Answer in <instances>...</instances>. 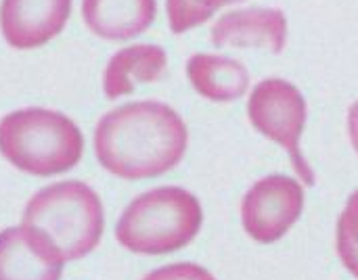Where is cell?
Returning a JSON list of instances; mask_svg holds the SVG:
<instances>
[{
    "mask_svg": "<svg viewBox=\"0 0 358 280\" xmlns=\"http://www.w3.org/2000/svg\"><path fill=\"white\" fill-rule=\"evenodd\" d=\"M189 147L185 119L166 103L134 101L105 113L94 128V155L122 180H149L174 170Z\"/></svg>",
    "mask_w": 358,
    "mask_h": 280,
    "instance_id": "cell-1",
    "label": "cell"
},
{
    "mask_svg": "<svg viewBox=\"0 0 358 280\" xmlns=\"http://www.w3.org/2000/svg\"><path fill=\"white\" fill-rule=\"evenodd\" d=\"M82 153L84 136L65 113L27 107L0 119V155L23 174H65L80 163Z\"/></svg>",
    "mask_w": 358,
    "mask_h": 280,
    "instance_id": "cell-2",
    "label": "cell"
},
{
    "mask_svg": "<svg viewBox=\"0 0 358 280\" xmlns=\"http://www.w3.org/2000/svg\"><path fill=\"white\" fill-rule=\"evenodd\" d=\"M199 199L180 186H157L134 197L115 224L117 243L136 256L185 249L201 230Z\"/></svg>",
    "mask_w": 358,
    "mask_h": 280,
    "instance_id": "cell-3",
    "label": "cell"
},
{
    "mask_svg": "<svg viewBox=\"0 0 358 280\" xmlns=\"http://www.w3.org/2000/svg\"><path fill=\"white\" fill-rule=\"evenodd\" d=\"M23 226L40 233L65 262L96 249L105 230L99 195L80 180H65L38 191L25 205Z\"/></svg>",
    "mask_w": 358,
    "mask_h": 280,
    "instance_id": "cell-4",
    "label": "cell"
},
{
    "mask_svg": "<svg viewBox=\"0 0 358 280\" xmlns=\"http://www.w3.org/2000/svg\"><path fill=\"white\" fill-rule=\"evenodd\" d=\"M248 117L256 132L287 151L300 180L306 186H315V172L300 149V140L308 119L306 98L300 88L283 78L262 80L250 94Z\"/></svg>",
    "mask_w": 358,
    "mask_h": 280,
    "instance_id": "cell-5",
    "label": "cell"
},
{
    "mask_svg": "<svg viewBox=\"0 0 358 280\" xmlns=\"http://www.w3.org/2000/svg\"><path fill=\"white\" fill-rule=\"evenodd\" d=\"M304 212V186L283 174H271L245 193L241 224L260 245L281 241Z\"/></svg>",
    "mask_w": 358,
    "mask_h": 280,
    "instance_id": "cell-6",
    "label": "cell"
},
{
    "mask_svg": "<svg viewBox=\"0 0 358 280\" xmlns=\"http://www.w3.org/2000/svg\"><path fill=\"white\" fill-rule=\"evenodd\" d=\"M73 0H2L0 34L8 46L29 50L57 38L71 15Z\"/></svg>",
    "mask_w": 358,
    "mask_h": 280,
    "instance_id": "cell-7",
    "label": "cell"
},
{
    "mask_svg": "<svg viewBox=\"0 0 358 280\" xmlns=\"http://www.w3.org/2000/svg\"><path fill=\"white\" fill-rule=\"evenodd\" d=\"M210 40L216 48H266L281 54L287 46V17L266 6L229 10L212 25Z\"/></svg>",
    "mask_w": 358,
    "mask_h": 280,
    "instance_id": "cell-8",
    "label": "cell"
},
{
    "mask_svg": "<svg viewBox=\"0 0 358 280\" xmlns=\"http://www.w3.org/2000/svg\"><path fill=\"white\" fill-rule=\"evenodd\" d=\"M65 260L27 226L0 233V280H61Z\"/></svg>",
    "mask_w": 358,
    "mask_h": 280,
    "instance_id": "cell-9",
    "label": "cell"
},
{
    "mask_svg": "<svg viewBox=\"0 0 358 280\" xmlns=\"http://www.w3.org/2000/svg\"><path fill=\"white\" fill-rule=\"evenodd\" d=\"M157 15V0H82L86 27L109 42H124L151 27Z\"/></svg>",
    "mask_w": 358,
    "mask_h": 280,
    "instance_id": "cell-10",
    "label": "cell"
},
{
    "mask_svg": "<svg viewBox=\"0 0 358 280\" xmlns=\"http://www.w3.org/2000/svg\"><path fill=\"white\" fill-rule=\"evenodd\" d=\"M168 69V52L157 44H132L117 50L103 73V90L109 101L132 94L138 84H153Z\"/></svg>",
    "mask_w": 358,
    "mask_h": 280,
    "instance_id": "cell-11",
    "label": "cell"
},
{
    "mask_svg": "<svg viewBox=\"0 0 358 280\" xmlns=\"http://www.w3.org/2000/svg\"><path fill=\"white\" fill-rule=\"evenodd\" d=\"M187 78L199 96L214 103H233L250 90L248 67L224 54H193L187 61Z\"/></svg>",
    "mask_w": 358,
    "mask_h": 280,
    "instance_id": "cell-12",
    "label": "cell"
},
{
    "mask_svg": "<svg viewBox=\"0 0 358 280\" xmlns=\"http://www.w3.org/2000/svg\"><path fill=\"white\" fill-rule=\"evenodd\" d=\"M243 0H166V15L172 34H185L210 21L222 6Z\"/></svg>",
    "mask_w": 358,
    "mask_h": 280,
    "instance_id": "cell-13",
    "label": "cell"
},
{
    "mask_svg": "<svg viewBox=\"0 0 358 280\" xmlns=\"http://www.w3.org/2000/svg\"><path fill=\"white\" fill-rule=\"evenodd\" d=\"M336 249L346 270L358 279V191H355L336 226Z\"/></svg>",
    "mask_w": 358,
    "mask_h": 280,
    "instance_id": "cell-14",
    "label": "cell"
},
{
    "mask_svg": "<svg viewBox=\"0 0 358 280\" xmlns=\"http://www.w3.org/2000/svg\"><path fill=\"white\" fill-rule=\"evenodd\" d=\"M143 280H216L212 272H208L203 266L197 264H170L164 268H157L153 272H149Z\"/></svg>",
    "mask_w": 358,
    "mask_h": 280,
    "instance_id": "cell-15",
    "label": "cell"
},
{
    "mask_svg": "<svg viewBox=\"0 0 358 280\" xmlns=\"http://www.w3.org/2000/svg\"><path fill=\"white\" fill-rule=\"evenodd\" d=\"M348 136H350L352 149L358 155V101H355L352 107L348 109Z\"/></svg>",
    "mask_w": 358,
    "mask_h": 280,
    "instance_id": "cell-16",
    "label": "cell"
}]
</instances>
